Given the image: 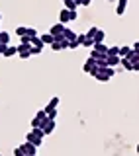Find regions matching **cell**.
Returning <instances> with one entry per match:
<instances>
[{
	"instance_id": "cell-25",
	"label": "cell",
	"mask_w": 139,
	"mask_h": 156,
	"mask_svg": "<svg viewBox=\"0 0 139 156\" xmlns=\"http://www.w3.org/2000/svg\"><path fill=\"white\" fill-rule=\"evenodd\" d=\"M28 35L32 37V39H33V37H39V35H37V29H36V27H28Z\"/></svg>"
},
{
	"instance_id": "cell-21",
	"label": "cell",
	"mask_w": 139,
	"mask_h": 156,
	"mask_svg": "<svg viewBox=\"0 0 139 156\" xmlns=\"http://www.w3.org/2000/svg\"><path fill=\"white\" fill-rule=\"evenodd\" d=\"M122 65H123L126 70H133V62L130 61V58H122Z\"/></svg>"
},
{
	"instance_id": "cell-22",
	"label": "cell",
	"mask_w": 139,
	"mask_h": 156,
	"mask_svg": "<svg viewBox=\"0 0 139 156\" xmlns=\"http://www.w3.org/2000/svg\"><path fill=\"white\" fill-rule=\"evenodd\" d=\"M127 58H130V61L133 62V65H135V62H139V53L131 51V53H130V57H127Z\"/></svg>"
},
{
	"instance_id": "cell-9",
	"label": "cell",
	"mask_w": 139,
	"mask_h": 156,
	"mask_svg": "<svg viewBox=\"0 0 139 156\" xmlns=\"http://www.w3.org/2000/svg\"><path fill=\"white\" fill-rule=\"evenodd\" d=\"M39 129H43V133H45V135H51L53 131H55V121H45V123H41Z\"/></svg>"
},
{
	"instance_id": "cell-23",
	"label": "cell",
	"mask_w": 139,
	"mask_h": 156,
	"mask_svg": "<svg viewBox=\"0 0 139 156\" xmlns=\"http://www.w3.org/2000/svg\"><path fill=\"white\" fill-rule=\"evenodd\" d=\"M18 55H20V57H22V58H29V57H32V55H33V53H32V49H26V51H20V53H18Z\"/></svg>"
},
{
	"instance_id": "cell-19",
	"label": "cell",
	"mask_w": 139,
	"mask_h": 156,
	"mask_svg": "<svg viewBox=\"0 0 139 156\" xmlns=\"http://www.w3.org/2000/svg\"><path fill=\"white\" fill-rule=\"evenodd\" d=\"M14 33H16L18 37H24V35H28V27L20 26V27H16V31H14Z\"/></svg>"
},
{
	"instance_id": "cell-30",
	"label": "cell",
	"mask_w": 139,
	"mask_h": 156,
	"mask_svg": "<svg viewBox=\"0 0 139 156\" xmlns=\"http://www.w3.org/2000/svg\"><path fill=\"white\" fill-rule=\"evenodd\" d=\"M41 51H43V49H39V47H32V53H33V55H39Z\"/></svg>"
},
{
	"instance_id": "cell-5",
	"label": "cell",
	"mask_w": 139,
	"mask_h": 156,
	"mask_svg": "<svg viewBox=\"0 0 139 156\" xmlns=\"http://www.w3.org/2000/svg\"><path fill=\"white\" fill-rule=\"evenodd\" d=\"M22 148H24V152H26L28 156H36L37 154V146L33 143H29V140H26V143L22 144Z\"/></svg>"
},
{
	"instance_id": "cell-8",
	"label": "cell",
	"mask_w": 139,
	"mask_h": 156,
	"mask_svg": "<svg viewBox=\"0 0 139 156\" xmlns=\"http://www.w3.org/2000/svg\"><path fill=\"white\" fill-rule=\"evenodd\" d=\"M59 22H61V23H67V22H73V14H71V10H67V8H63V10H61V14H59Z\"/></svg>"
},
{
	"instance_id": "cell-26",
	"label": "cell",
	"mask_w": 139,
	"mask_h": 156,
	"mask_svg": "<svg viewBox=\"0 0 139 156\" xmlns=\"http://www.w3.org/2000/svg\"><path fill=\"white\" fill-rule=\"evenodd\" d=\"M96 29H98V27H90V29L86 31V35L90 37V39H94V35H96Z\"/></svg>"
},
{
	"instance_id": "cell-36",
	"label": "cell",
	"mask_w": 139,
	"mask_h": 156,
	"mask_svg": "<svg viewBox=\"0 0 139 156\" xmlns=\"http://www.w3.org/2000/svg\"><path fill=\"white\" fill-rule=\"evenodd\" d=\"M0 18H2V16H0Z\"/></svg>"
},
{
	"instance_id": "cell-28",
	"label": "cell",
	"mask_w": 139,
	"mask_h": 156,
	"mask_svg": "<svg viewBox=\"0 0 139 156\" xmlns=\"http://www.w3.org/2000/svg\"><path fill=\"white\" fill-rule=\"evenodd\" d=\"M108 55H120V47H110Z\"/></svg>"
},
{
	"instance_id": "cell-20",
	"label": "cell",
	"mask_w": 139,
	"mask_h": 156,
	"mask_svg": "<svg viewBox=\"0 0 139 156\" xmlns=\"http://www.w3.org/2000/svg\"><path fill=\"white\" fill-rule=\"evenodd\" d=\"M65 8H67V10H77L78 4L74 2V0H65Z\"/></svg>"
},
{
	"instance_id": "cell-35",
	"label": "cell",
	"mask_w": 139,
	"mask_h": 156,
	"mask_svg": "<svg viewBox=\"0 0 139 156\" xmlns=\"http://www.w3.org/2000/svg\"><path fill=\"white\" fill-rule=\"evenodd\" d=\"M63 2H65V0H63Z\"/></svg>"
},
{
	"instance_id": "cell-37",
	"label": "cell",
	"mask_w": 139,
	"mask_h": 156,
	"mask_svg": "<svg viewBox=\"0 0 139 156\" xmlns=\"http://www.w3.org/2000/svg\"><path fill=\"white\" fill-rule=\"evenodd\" d=\"M0 156H2V154H0Z\"/></svg>"
},
{
	"instance_id": "cell-4",
	"label": "cell",
	"mask_w": 139,
	"mask_h": 156,
	"mask_svg": "<svg viewBox=\"0 0 139 156\" xmlns=\"http://www.w3.org/2000/svg\"><path fill=\"white\" fill-rule=\"evenodd\" d=\"M65 23H61V22H57L55 26H51V29H49V33H51L53 37H61L63 33H65Z\"/></svg>"
},
{
	"instance_id": "cell-18",
	"label": "cell",
	"mask_w": 139,
	"mask_h": 156,
	"mask_svg": "<svg viewBox=\"0 0 139 156\" xmlns=\"http://www.w3.org/2000/svg\"><path fill=\"white\" fill-rule=\"evenodd\" d=\"M0 43L2 45H10V33L8 31H0Z\"/></svg>"
},
{
	"instance_id": "cell-29",
	"label": "cell",
	"mask_w": 139,
	"mask_h": 156,
	"mask_svg": "<svg viewBox=\"0 0 139 156\" xmlns=\"http://www.w3.org/2000/svg\"><path fill=\"white\" fill-rule=\"evenodd\" d=\"M47 117H49V121H55V117H57V109L49 111V113H47Z\"/></svg>"
},
{
	"instance_id": "cell-10",
	"label": "cell",
	"mask_w": 139,
	"mask_h": 156,
	"mask_svg": "<svg viewBox=\"0 0 139 156\" xmlns=\"http://www.w3.org/2000/svg\"><path fill=\"white\" fill-rule=\"evenodd\" d=\"M118 65H122V57L120 55H108V66H118Z\"/></svg>"
},
{
	"instance_id": "cell-27",
	"label": "cell",
	"mask_w": 139,
	"mask_h": 156,
	"mask_svg": "<svg viewBox=\"0 0 139 156\" xmlns=\"http://www.w3.org/2000/svg\"><path fill=\"white\" fill-rule=\"evenodd\" d=\"M78 47H81V41H78V39H77V41H71V43H69V49H78Z\"/></svg>"
},
{
	"instance_id": "cell-16",
	"label": "cell",
	"mask_w": 139,
	"mask_h": 156,
	"mask_svg": "<svg viewBox=\"0 0 139 156\" xmlns=\"http://www.w3.org/2000/svg\"><path fill=\"white\" fill-rule=\"evenodd\" d=\"M104 37H106V31H102V29L98 27L96 35H94V43H104Z\"/></svg>"
},
{
	"instance_id": "cell-14",
	"label": "cell",
	"mask_w": 139,
	"mask_h": 156,
	"mask_svg": "<svg viewBox=\"0 0 139 156\" xmlns=\"http://www.w3.org/2000/svg\"><path fill=\"white\" fill-rule=\"evenodd\" d=\"M94 51H98V53H102V55H108V51H110V47L108 45H104V43H94Z\"/></svg>"
},
{
	"instance_id": "cell-13",
	"label": "cell",
	"mask_w": 139,
	"mask_h": 156,
	"mask_svg": "<svg viewBox=\"0 0 139 156\" xmlns=\"http://www.w3.org/2000/svg\"><path fill=\"white\" fill-rule=\"evenodd\" d=\"M126 8H127V0H118L116 14H118V16H123V12H126Z\"/></svg>"
},
{
	"instance_id": "cell-32",
	"label": "cell",
	"mask_w": 139,
	"mask_h": 156,
	"mask_svg": "<svg viewBox=\"0 0 139 156\" xmlns=\"http://www.w3.org/2000/svg\"><path fill=\"white\" fill-rule=\"evenodd\" d=\"M92 4V0H82V6H90Z\"/></svg>"
},
{
	"instance_id": "cell-11",
	"label": "cell",
	"mask_w": 139,
	"mask_h": 156,
	"mask_svg": "<svg viewBox=\"0 0 139 156\" xmlns=\"http://www.w3.org/2000/svg\"><path fill=\"white\" fill-rule=\"evenodd\" d=\"M63 37H65L67 39V41L69 43H71V41H77V39H78V35H77V31H73V29H65V33H63Z\"/></svg>"
},
{
	"instance_id": "cell-15",
	"label": "cell",
	"mask_w": 139,
	"mask_h": 156,
	"mask_svg": "<svg viewBox=\"0 0 139 156\" xmlns=\"http://www.w3.org/2000/svg\"><path fill=\"white\" fill-rule=\"evenodd\" d=\"M14 55H18V47H10V45L2 53V57H14Z\"/></svg>"
},
{
	"instance_id": "cell-17",
	"label": "cell",
	"mask_w": 139,
	"mask_h": 156,
	"mask_svg": "<svg viewBox=\"0 0 139 156\" xmlns=\"http://www.w3.org/2000/svg\"><path fill=\"white\" fill-rule=\"evenodd\" d=\"M131 51H133L131 47L123 45V47H120V57H122V58H127V57H130V53H131Z\"/></svg>"
},
{
	"instance_id": "cell-6",
	"label": "cell",
	"mask_w": 139,
	"mask_h": 156,
	"mask_svg": "<svg viewBox=\"0 0 139 156\" xmlns=\"http://www.w3.org/2000/svg\"><path fill=\"white\" fill-rule=\"evenodd\" d=\"M59 104H61V98H59V96H53L51 98V100H49V104L45 105V107H43V109H45L47 111V113H49V111H53V109H57V105Z\"/></svg>"
},
{
	"instance_id": "cell-1",
	"label": "cell",
	"mask_w": 139,
	"mask_h": 156,
	"mask_svg": "<svg viewBox=\"0 0 139 156\" xmlns=\"http://www.w3.org/2000/svg\"><path fill=\"white\" fill-rule=\"evenodd\" d=\"M43 139H45V133H43V129H29V133L26 135V140L33 143L36 146H41Z\"/></svg>"
},
{
	"instance_id": "cell-33",
	"label": "cell",
	"mask_w": 139,
	"mask_h": 156,
	"mask_svg": "<svg viewBox=\"0 0 139 156\" xmlns=\"http://www.w3.org/2000/svg\"><path fill=\"white\" fill-rule=\"evenodd\" d=\"M137 152H139V144H137Z\"/></svg>"
},
{
	"instance_id": "cell-24",
	"label": "cell",
	"mask_w": 139,
	"mask_h": 156,
	"mask_svg": "<svg viewBox=\"0 0 139 156\" xmlns=\"http://www.w3.org/2000/svg\"><path fill=\"white\" fill-rule=\"evenodd\" d=\"M14 156H28V154L24 152L22 146H16V148H14Z\"/></svg>"
},
{
	"instance_id": "cell-31",
	"label": "cell",
	"mask_w": 139,
	"mask_h": 156,
	"mask_svg": "<svg viewBox=\"0 0 139 156\" xmlns=\"http://www.w3.org/2000/svg\"><path fill=\"white\" fill-rule=\"evenodd\" d=\"M131 49H133L135 53H139V41H137V43H133V47H131Z\"/></svg>"
},
{
	"instance_id": "cell-3",
	"label": "cell",
	"mask_w": 139,
	"mask_h": 156,
	"mask_svg": "<svg viewBox=\"0 0 139 156\" xmlns=\"http://www.w3.org/2000/svg\"><path fill=\"white\" fill-rule=\"evenodd\" d=\"M51 49H53V51H61V49H69V41H67V39L65 37H55V43H53V45H51Z\"/></svg>"
},
{
	"instance_id": "cell-12",
	"label": "cell",
	"mask_w": 139,
	"mask_h": 156,
	"mask_svg": "<svg viewBox=\"0 0 139 156\" xmlns=\"http://www.w3.org/2000/svg\"><path fill=\"white\" fill-rule=\"evenodd\" d=\"M39 39H41L43 41V45H53V43H55V37L51 35V33H43V35H39Z\"/></svg>"
},
{
	"instance_id": "cell-34",
	"label": "cell",
	"mask_w": 139,
	"mask_h": 156,
	"mask_svg": "<svg viewBox=\"0 0 139 156\" xmlns=\"http://www.w3.org/2000/svg\"><path fill=\"white\" fill-rule=\"evenodd\" d=\"M0 57H2V53H0Z\"/></svg>"
},
{
	"instance_id": "cell-7",
	"label": "cell",
	"mask_w": 139,
	"mask_h": 156,
	"mask_svg": "<svg viewBox=\"0 0 139 156\" xmlns=\"http://www.w3.org/2000/svg\"><path fill=\"white\" fill-rule=\"evenodd\" d=\"M78 41H81V47H94V39H90L86 35V33H81V35H78Z\"/></svg>"
},
{
	"instance_id": "cell-2",
	"label": "cell",
	"mask_w": 139,
	"mask_h": 156,
	"mask_svg": "<svg viewBox=\"0 0 139 156\" xmlns=\"http://www.w3.org/2000/svg\"><path fill=\"white\" fill-rule=\"evenodd\" d=\"M112 76H114V68L112 66H106V68H100V70H98V74L94 76V78H96V80H100V82H108Z\"/></svg>"
}]
</instances>
